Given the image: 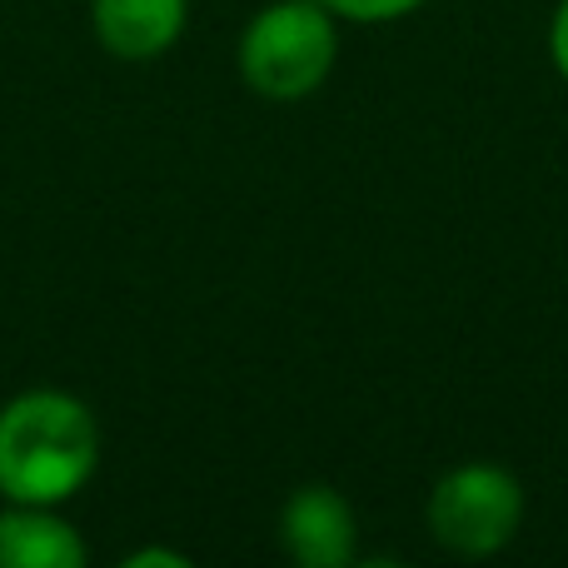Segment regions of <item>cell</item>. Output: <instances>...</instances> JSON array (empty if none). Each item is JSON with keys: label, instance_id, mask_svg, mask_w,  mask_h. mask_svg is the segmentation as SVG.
Segmentation results:
<instances>
[{"label": "cell", "instance_id": "1", "mask_svg": "<svg viewBox=\"0 0 568 568\" xmlns=\"http://www.w3.org/2000/svg\"><path fill=\"white\" fill-rule=\"evenodd\" d=\"M100 464V424L65 389H26L0 404V494L10 504H65Z\"/></svg>", "mask_w": 568, "mask_h": 568}, {"label": "cell", "instance_id": "2", "mask_svg": "<svg viewBox=\"0 0 568 568\" xmlns=\"http://www.w3.org/2000/svg\"><path fill=\"white\" fill-rule=\"evenodd\" d=\"M339 30L320 0H275L240 36V75L265 100H304L329 80Z\"/></svg>", "mask_w": 568, "mask_h": 568}, {"label": "cell", "instance_id": "3", "mask_svg": "<svg viewBox=\"0 0 568 568\" xmlns=\"http://www.w3.org/2000/svg\"><path fill=\"white\" fill-rule=\"evenodd\" d=\"M429 534L459 559H489L509 549L524 524V484L504 464H459L429 489Z\"/></svg>", "mask_w": 568, "mask_h": 568}, {"label": "cell", "instance_id": "4", "mask_svg": "<svg viewBox=\"0 0 568 568\" xmlns=\"http://www.w3.org/2000/svg\"><path fill=\"white\" fill-rule=\"evenodd\" d=\"M280 544L304 568H344L359 549V519L329 484H304L280 509Z\"/></svg>", "mask_w": 568, "mask_h": 568}, {"label": "cell", "instance_id": "5", "mask_svg": "<svg viewBox=\"0 0 568 568\" xmlns=\"http://www.w3.org/2000/svg\"><path fill=\"white\" fill-rule=\"evenodd\" d=\"M190 0H90L100 45L115 60H160L180 40Z\"/></svg>", "mask_w": 568, "mask_h": 568}, {"label": "cell", "instance_id": "6", "mask_svg": "<svg viewBox=\"0 0 568 568\" xmlns=\"http://www.w3.org/2000/svg\"><path fill=\"white\" fill-rule=\"evenodd\" d=\"M85 539L55 504H10L0 514V568H80Z\"/></svg>", "mask_w": 568, "mask_h": 568}, {"label": "cell", "instance_id": "7", "mask_svg": "<svg viewBox=\"0 0 568 568\" xmlns=\"http://www.w3.org/2000/svg\"><path fill=\"white\" fill-rule=\"evenodd\" d=\"M334 20H359V26H384V20H404L419 10L424 0H320Z\"/></svg>", "mask_w": 568, "mask_h": 568}, {"label": "cell", "instance_id": "8", "mask_svg": "<svg viewBox=\"0 0 568 568\" xmlns=\"http://www.w3.org/2000/svg\"><path fill=\"white\" fill-rule=\"evenodd\" d=\"M549 60L568 80V0H559V10H554V20H549Z\"/></svg>", "mask_w": 568, "mask_h": 568}, {"label": "cell", "instance_id": "9", "mask_svg": "<svg viewBox=\"0 0 568 568\" xmlns=\"http://www.w3.org/2000/svg\"><path fill=\"white\" fill-rule=\"evenodd\" d=\"M150 564L190 568V559H185V554H175V549H135V554H125V568H150Z\"/></svg>", "mask_w": 568, "mask_h": 568}]
</instances>
